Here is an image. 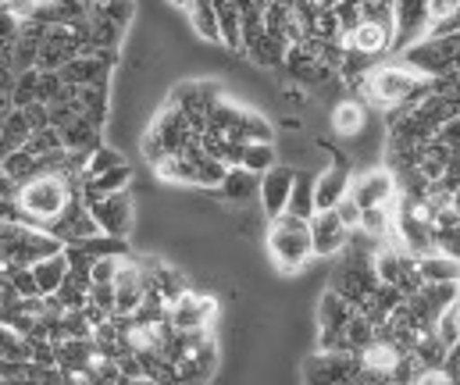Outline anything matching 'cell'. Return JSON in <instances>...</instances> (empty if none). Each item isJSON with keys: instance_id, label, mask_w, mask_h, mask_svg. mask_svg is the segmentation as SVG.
<instances>
[{"instance_id": "obj_15", "label": "cell", "mask_w": 460, "mask_h": 385, "mask_svg": "<svg viewBox=\"0 0 460 385\" xmlns=\"http://www.w3.org/2000/svg\"><path fill=\"white\" fill-rule=\"evenodd\" d=\"M218 197L229 204H250L253 197H261V175H253L246 168H229L226 182L218 186Z\"/></svg>"}, {"instance_id": "obj_26", "label": "cell", "mask_w": 460, "mask_h": 385, "mask_svg": "<svg viewBox=\"0 0 460 385\" xmlns=\"http://www.w3.org/2000/svg\"><path fill=\"white\" fill-rule=\"evenodd\" d=\"M121 257L125 254L93 257V264H90V282H93V285H115V275H118Z\"/></svg>"}, {"instance_id": "obj_17", "label": "cell", "mask_w": 460, "mask_h": 385, "mask_svg": "<svg viewBox=\"0 0 460 385\" xmlns=\"http://www.w3.org/2000/svg\"><path fill=\"white\" fill-rule=\"evenodd\" d=\"M357 314V307L343 300L336 289H325L322 293V303H318V321H322V332H340L346 328V321Z\"/></svg>"}, {"instance_id": "obj_38", "label": "cell", "mask_w": 460, "mask_h": 385, "mask_svg": "<svg viewBox=\"0 0 460 385\" xmlns=\"http://www.w3.org/2000/svg\"><path fill=\"white\" fill-rule=\"evenodd\" d=\"M457 289H460V275H457Z\"/></svg>"}, {"instance_id": "obj_35", "label": "cell", "mask_w": 460, "mask_h": 385, "mask_svg": "<svg viewBox=\"0 0 460 385\" xmlns=\"http://www.w3.org/2000/svg\"><path fill=\"white\" fill-rule=\"evenodd\" d=\"M7 289H11V282H7V275H0V303H4V296H7Z\"/></svg>"}, {"instance_id": "obj_11", "label": "cell", "mask_w": 460, "mask_h": 385, "mask_svg": "<svg viewBox=\"0 0 460 385\" xmlns=\"http://www.w3.org/2000/svg\"><path fill=\"white\" fill-rule=\"evenodd\" d=\"M293 182H296V168H286V164H275L268 175H261V207L268 218L286 214L289 197H293Z\"/></svg>"}, {"instance_id": "obj_7", "label": "cell", "mask_w": 460, "mask_h": 385, "mask_svg": "<svg viewBox=\"0 0 460 385\" xmlns=\"http://www.w3.org/2000/svg\"><path fill=\"white\" fill-rule=\"evenodd\" d=\"M396 47L393 50H407L414 47V39L421 43L429 36L432 14H429V0H396Z\"/></svg>"}, {"instance_id": "obj_4", "label": "cell", "mask_w": 460, "mask_h": 385, "mask_svg": "<svg viewBox=\"0 0 460 385\" xmlns=\"http://www.w3.org/2000/svg\"><path fill=\"white\" fill-rule=\"evenodd\" d=\"M268 257H271L275 267L286 271V275L300 271V267L314 257L311 222H307V218H296V214H279V218H271V229H268Z\"/></svg>"}, {"instance_id": "obj_5", "label": "cell", "mask_w": 460, "mask_h": 385, "mask_svg": "<svg viewBox=\"0 0 460 385\" xmlns=\"http://www.w3.org/2000/svg\"><path fill=\"white\" fill-rule=\"evenodd\" d=\"M215 318H218V300L211 293L186 289L182 296L168 300V325L175 332H208Z\"/></svg>"}, {"instance_id": "obj_20", "label": "cell", "mask_w": 460, "mask_h": 385, "mask_svg": "<svg viewBox=\"0 0 460 385\" xmlns=\"http://www.w3.org/2000/svg\"><path fill=\"white\" fill-rule=\"evenodd\" d=\"M418 271H421V278H425V285H443V282H457L460 275V260L447 254H429L418 260Z\"/></svg>"}, {"instance_id": "obj_23", "label": "cell", "mask_w": 460, "mask_h": 385, "mask_svg": "<svg viewBox=\"0 0 460 385\" xmlns=\"http://www.w3.org/2000/svg\"><path fill=\"white\" fill-rule=\"evenodd\" d=\"M90 14H101V18L115 22L121 29H128V22H132V14H136V0H101V4L90 7Z\"/></svg>"}, {"instance_id": "obj_2", "label": "cell", "mask_w": 460, "mask_h": 385, "mask_svg": "<svg viewBox=\"0 0 460 385\" xmlns=\"http://www.w3.org/2000/svg\"><path fill=\"white\" fill-rule=\"evenodd\" d=\"M83 186H75L72 179L58 175V171H40L36 179L22 182V193H18V207L25 211L29 225L32 229H50L54 222H61V214L72 207V200L79 197Z\"/></svg>"}, {"instance_id": "obj_30", "label": "cell", "mask_w": 460, "mask_h": 385, "mask_svg": "<svg viewBox=\"0 0 460 385\" xmlns=\"http://www.w3.org/2000/svg\"><path fill=\"white\" fill-rule=\"evenodd\" d=\"M336 214H340V222H343L349 232H360V214H364V207L346 193L343 200H340V207H336Z\"/></svg>"}, {"instance_id": "obj_16", "label": "cell", "mask_w": 460, "mask_h": 385, "mask_svg": "<svg viewBox=\"0 0 460 385\" xmlns=\"http://www.w3.org/2000/svg\"><path fill=\"white\" fill-rule=\"evenodd\" d=\"M68 271H72V264H68V254H65V250H61V254H54V257H47V260H40V264H32V275H36V289H40V296H54V293L65 285Z\"/></svg>"}, {"instance_id": "obj_33", "label": "cell", "mask_w": 460, "mask_h": 385, "mask_svg": "<svg viewBox=\"0 0 460 385\" xmlns=\"http://www.w3.org/2000/svg\"><path fill=\"white\" fill-rule=\"evenodd\" d=\"M25 111V118H29V126H32V132H40V128H50V108L47 104H29V108H22Z\"/></svg>"}, {"instance_id": "obj_34", "label": "cell", "mask_w": 460, "mask_h": 385, "mask_svg": "<svg viewBox=\"0 0 460 385\" xmlns=\"http://www.w3.org/2000/svg\"><path fill=\"white\" fill-rule=\"evenodd\" d=\"M18 193H22V182L11 179L7 171H0V200H18Z\"/></svg>"}, {"instance_id": "obj_24", "label": "cell", "mask_w": 460, "mask_h": 385, "mask_svg": "<svg viewBox=\"0 0 460 385\" xmlns=\"http://www.w3.org/2000/svg\"><path fill=\"white\" fill-rule=\"evenodd\" d=\"M36 86H40V68H32V72H18L14 90H11V104H14L18 111L29 108V104H36Z\"/></svg>"}, {"instance_id": "obj_18", "label": "cell", "mask_w": 460, "mask_h": 385, "mask_svg": "<svg viewBox=\"0 0 460 385\" xmlns=\"http://www.w3.org/2000/svg\"><path fill=\"white\" fill-rule=\"evenodd\" d=\"M186 11H190V25H193L197 39L218 47L222 43V29H218V7H215V0H193Z\"/></svg>"}, {"instance_id": "obj_14", "label": "cell", "mask_w": 460, "mask_h": 385, "mask_svg": "<svg viewBox=\"0 0 460 385\" xmlns=\"http://www.w3.org/2000/svg\"><path fill=\"white\" fill-rule=\"evenodd\" d=\"M329 126H332V132H336L340 139H357V136H364V132H367V104L346 97V101H340V104L332 108Z\"/></svg>"}, {"instance_id": "obj_25", "label": "cell", "mask_w": 460, "mask_h": 385, "mask_svg": "<svg viewBox=\"0 0 460 385\" xmlns=\"http://www.w3.org/2000/svg\"><path fill=\"white\" fill-rule=\"evenodd\" d=\"M118 164H125L121 153H118V146H101V150H93V157H90L83 179H101L104 171H111V168H118Z\"/></svg>"}, {"instance_id": "obj_36", "label": "cell", "mask_w": 460, "mask_h": 385, "mask_svg": "<svg viewBox=\"0 0 460 385\" xmlns=\"http://www.w3.org/2000/svg\"><path fill=\"white\" fill-rule=\"evenodd\" d=\"M454 211H457V214H460V189H457V193H454Z\"/></svg>"}, {"instance_id": "obj_22", "label": "cell", "mask_w": 460, "mask_h": 385, "mask_svg": "<svg viewBox=\"0 0 460 385\" xmlns=\"http://www.w3.org/2000/svg\"><path fill=\"white\" fill-rule=\"evenodd\" d=\"M275 164H279V146L275 143H246L243 146V164L239 168H246L253 175H268Z\"/></svg>"}, {"instance_id": "obj_32", "label": "cell", "mask_w": 460, "mask_h": 385, "mask_svg": "<svg viewBox=\"0 0 460 385\" xmlns=\"http://www.w3.org/2000/svg\"><path fill=\"white\" fill-rule=\"evenodd\" d=\"M36 7H40V0H0V11L14 14L18 22H29L36 14Z\"/></svg>"}, {"instance_id": "obj_8", "label": "cell", "mask_w": 460, "mask_h": 385, "mask_svg": "<svg viewBox=\"0 0 460 385\" xmlns=\"http://www.w3.org/2000/svg\"><path fill=\"white\" fill-rule=\"evenodd\" d=\"M132 211H136V207H132L128 189H125V193H111V197H104V200H97V204L90 207V214L97 218L101 232H104V236H115V240H125V236H128V229H132V222H136Z\"/></svg>"}, {"instance_id": "obj_19", "label": "cell", "mask_w": 460, "mask_h": 385, "mask_svg": "<svg viewBox=\"0 0 460 385\" xmlns=\"http://www.w3.org/2000/svg\"><path fill=\"white\" fill-rule=\"evenodd\" d=\"M314 179L311 171H296V182H293V197H289V207L286 214H296V218H314L318 214V204H314Z\"/></svg>"}, {"instance_id": "obj_28", "label": "cell", "mask_w": 460, "mask_h": 385, "mask_svg": "<svg viewBox=\"0 0 460 385\" xmlns=\"http://www.w3.org/2000/svg\"><path fill=\"white\" fill-rule=\"evenodd\" d=\"M61 93H65V79H61V72H40L36 101H40V104H54Z\"/></svg>"}, {"instance_id": "obj_9", "label": "cell", "mask_w": 460, "mask_h": 385, "mask_svg": "<svg viewBox=\"0 0 460 385\" xmlns=\"http://www.w3.org/2000/svg\"><path fill=\"white\" fill-rule=\"evenodd\" d=\"M349 186H353V175H349L346 157L340 153V157H332V164L322 168L318 179H314V204H318V211H336L340 200L349 193Z\"/></svg>"}, {"instance_id": "obj_29", "label": "cell", "mask_w": 460, "mask_h": 385, "mask_svg": "<svg viewBox=\"0 0 460 385\" xmlns=\"http://www.w3.org/2000/svg\"><path fill=\"white\" fill-rule=\"evenodd\" d=\"M411 385H460V379L450 372V368H421Z\"/></svg>"}, {"instance_id": "obj_13", "label": "cell", "mask_w": 460, "mask_h": 385, "mask_svg": "<svg viewBox=\"0 0 460 385\" xmlns=\"http://www.w3.org/2000/svg\"><path fill=\"white\" fill-rule=\"evenodd\" d=\"M311 243H314V257H336L349 243V229L340 222L336 211H318L311 218Z\"/></svg>"}, {"instance_id": "obj_37", "label": "cell", "mask_w": 460, "mask_h": 385, "mask_svg": "<svg viewBox=\"0 0 460 385\" xmlns=\"http://www.w3.org/2000/svg\"><path fill=\"white\" fill-rule=\"evenodd\" d=\"M172 4H175V7H190L193 0H172Z\"/></svg>"}, {"instance_id": "obj_6", "label": "cell", "mask_w": 460, "mask_h": 385, "mask_svg": "<svg viewBox=\"0 0 460 385\" xmlns=\"http://www.w3.org/2000/svg\"><path fill=\"white\" fill-rule=\"evenodd\" d=\"M349 197L367 211V207H389L396 197H400V186H396V179H393V171L389 168H375V171H364L360 179H353V186H349Z\"/></svg>"}, {"instance_id": "obj_31", "label": "cell", "mask_w": 460, "mask_h": 385, "mask_svg": "<svg viewBox=\"0 0 460 385\" xmlns=\"http://www.w3.org/2000/svg\"><path fill=\"white\" fill-rule=\"evenodd\" d=\"M436 250L460 260V229H436Z\"/></svg>"}, {"instance_id": "obj_1", "label": "cell", "mask_w": 460, "mask_h": 385, "mask_svg": "<svg viewBox=\"0 0 460 385\" xmlns=\"http://www.w3.org/2000/svg\"><path fill=\"white\" fill-rule=\"evenodd\" d=\"M360 93L382 108V111H400V108H414L421 104L425 97L436 93V83L429 75H421L418 68L411 65H375L360 86Z\"/></svg>"}, {"instance_id": "obj_12", "label": "cell", "mask_w": 460, "mask_h": 385, "mask_svg": "<svg viewBox=\"0 0 460 385\" xmlns=\"http://www.w3.org/2000/svg\"><path fill=\"white\" fill-rule=\"evenodd\" d=\"M357 375L353 354H318L304 364V382L307 385H343Z\"/></svg>"}, {"instance_id": "obj_27", "label": "cell", "mask_w": 460, "mask_h": 385, "mask_svg": "<svg viewBox=\"0 0 460 385\" xmlns=\"http://www.w3.org/2000/svg\"><path fill=\"white\" fill-rule=\"evenodd\" d=\"M460 303V300H457ZM436 336H439V343L447 346V350H454L460 343V318H457V307H450L439 321H436Z\"/></svg>"}, {"instance_id": "obj_10", "label": "cell", "mask_w": 460, "mask_h": 385, "mask_svg": "<svg viewBox=\"0 0 460 385\" xmlns=\"http://www.w3.org/2000/svg\"><path fill=\"white\" fill-rule=\"evenodd\" d=\"M115 75V57L101 54H79L61 68L65 86H108Z\"/></svg>"}, {"instance_id": "obj_3", "label": "cell", "mask_w": 460, "mask_h": 385, "mask_svg": "<svg viewBox=\"0 0 460 385\" xmlns=\"http://www.w3.org/2000/svg\"><path fill=\"white\" fill-rule=\"evenodd\" d=\"M343 50L353 54H364V57H378V54H389L396 47V11L389 4H371L364 0V14L353 29L340 32L336 39Z\"/></svg>"}, {"instance_id": "obj_21", "label": "cell", "mask_w": 460, "mask_h": 385, "mask_svg": "<svg viewBox=\"0 0 460 385\" xmlns=\"http://www.w3.org/2000/svg\"><path fill=\"white\" fill-rule=\"evenodd\" d=\"M218 7V29H222V47L243 50V14L235 0H215Z\"/></svg>"}]
</instances>
